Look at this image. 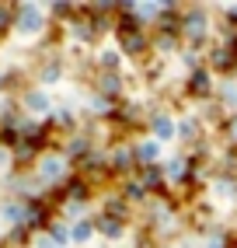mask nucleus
Segmentation results:
<instances>
[{
  "mask_svg": "<svg viewBox=\"0 0 237 248\" xmlns=\"http://www.w3.org/2000/svg\"><path fill=\"white\" fill-rule=\"evenodd\" d=\"M122 49H126V53H140V49H143V35H140V31L122 35Z\"/></svg>",
  "mask_w": 237,
  "mask_h": 248,
  "instance_id": "1",
  "label": "nucleus"
},
{
  "mask_svg": "<svg viewBox=\"0 0 237 248\" xmlns=\"http://www.w3.org/2000/svg\"><path fill=\"white\" fill-rule=\"evenodd\" d=\"M213 63H216L220 70H230L234 67V49H220V53L213 56Z\"/></svg>",
  "mask_w": 237,
  "mask_h": 248,
  "instance_id": "2",
  "label": "nucleus"
},
{
  "mask_svg": "<svg viewBox=\"0 0 237 248\" xmlns=\"http://www.w3.org/2000/svg\"><path fill=\"white\" fill-rule=\"evenodd\" d=\"M189 88H192V94H199V91H206V88H209V80H206V74H195Z\"/></svg>",
  "mask_w": 237,
  "mask_h": 248,
  "instance_id": "3",
  "label": "nucleus"
},
{
  "mask_svg": "<svg viewBox=\"0 0 237 248\" xmlns=\"http://www.w3.org/2000/svg\"><path fill=\"white\" fill-rule=\"evenodd\" d=\"M11 18H14L11 7H0V31H7V28H11Z\"/></svg>",
  "mask_w": 237,
  "mask_h": 248,
  "instance_id": "4",
  "label": "nucleus"
},
{
  "mask_svg": "<svg viewBox=\"0 0 237 248\" xmlns=\"http://www.w3.org/2000/svg\"><path fill=\"white\" fill-rule=\"evenodd\" d=\"M143 186H161V175L150 168V171H143Z\"/></svg>",
  "mask_w": 237,
  "mask_h": 248,
  "instance_id": "5",
  "label": "nucleus"
},
{
  "mask_svg": "<svg viewBox=\"0 0 237 248\" xmlns=\"http://www.w3.org/2000/svg\"><path fill=\"white\" fill-rule=\"evenodd\" d=\"M154 154H157V147H154V143H147V147H140V154H136V157H140V161H150Z\"/></svg>",
  "mask_w": 237,
  "mask_h": 248,
  "instance_id": "6",
  "label": "nucleus"
},
{
  "mask_svg": "<svg viewBox=\"0 0 237 248\" xmlns=\"http://www.w3.org/2000/svg\"><path fill=\"white\" fill-rule=\"evenodd\" d=\"M101 231H105V234H118V224L112 217H105V220H101Z\"/></svg>",
  "mask_w": 237,
  "mask_h": 248,
  "instance_id": "7",
  "label": "nucleus"
},
{
  "mask_svg": "<svg viewBox=\"0 0 237 248\" xmlns=\"http://www.w3.org/2000/svg\"><path fill=\"white\" fill-rule=\"evenodd\" d=\"M157 133L167 137V133H171V123H167V119H157Z\"/></svg>",
  "mask_w": 237,
  "mask_h": 248,
  "instance_id": "8",
  "label": "nucleus"
},
{
  "mask_svg": "<svg viewBox=\"0 0 237 248\" xmlns=\"http://www.w3.org/2000/svg\"><path fill=\"white\" fill-rule=\"evenodd\" d=\"M108 210H112V217H115V213H118V217H122V213H126V206L118 203V200H112V203H108Z\"/></svg>",
  "mask_w": 237,
  "mask_h": 248,
  "instance_id": "9",
  "label": "nucleus"
},
{
  "mask_svg": "<svg viewBox=\"0 0 237 248\" xmlns=\"http://www.w3.org/2000/svg\"><path fill=\"white\" fill-rule=\"evenodd\" d=\"M56 14H59V18H66V14H74V7H70V4H56Z\"/></svg>",
  "mask_w": 237,
  "mask_h": 248,
  "instance_id": "10",
  "label": "nucleus"
},
{
  "mask_svg": "<svg viewBox=\"0 0 237 248\" xmlns=\"http://www.w3.org/2000/svg\"><path fill=\"white\" fill-rule=\"evenodd\" d=\"M39 25V14H25V28H35Z\"/></svg>",
  "mask_w": 237,
  "mask_h": 248,
  "instance_id": "11",
  "label": "nucleus"
},
{
  "mask_svg": "<svg viewBox=\"0 0 237 248\" xmlns=\"http://www.w3.org/2000/svg\"><path fill=\"white\" fill-rule=\"evenodd\" d=\"M115 164L118 168H129V154H115Z\"/></svg>",
  "mask_w": 237,
  "mask_h": 248,
  "instance_id": "12",
  "label": "nucleus"
}]
</instances>
